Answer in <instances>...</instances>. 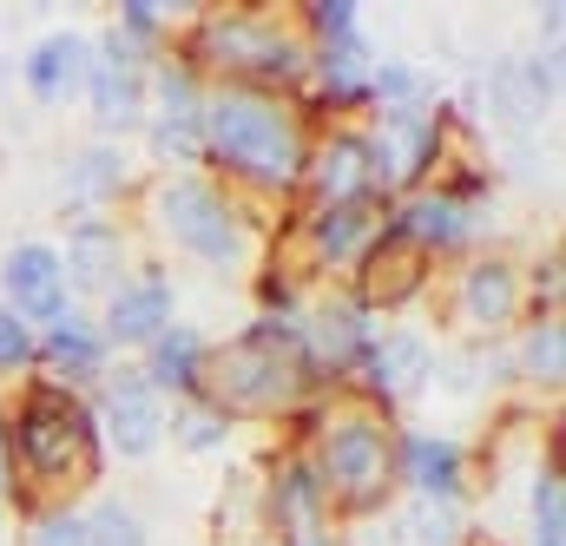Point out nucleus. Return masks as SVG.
Segmentation results:
<instances>
[{"mask_svg": "<svg viewBox=\"0 0 566 546\" xmlns=\"http://www.w3.org/2000/svg\"><path fill=\"white\" fill-rule=\"evenodd\" d=\"M86 527H93V546H145V521L133 501H99Z\"/></svg>", "mask_w": 566, "mask_h": 546, "instance_id": "nucleus-32", "label": "nucleus"}, {"mask_svg": "<svg viewBox=\"0 0 566 546\" xmlns=\"http://www.w3.org/2000/svg\"><path fill=\"white\" fill-rule=\"evenodd\" d=\"M507 363H514V376H527V382H541V389H560V376H566L560 309H541V316L521 329V349H514Z\"/></svg>", "mask_w": 566, "mask_h": 546, "instance_id": "nucleus-28", "label": "nucleus"}, {"mask_svg": "<svg viewBox=\"0 0 566 546\" xmlns=\"http://www.w3.org/2000/svg\"><path fill=\"white\" fill-rule=\"evenodd\" d=\"M303 363H296V323H251L238 343H224L205 369V402L224 414H277L303 402Z\"/></svg>", "mask_w": 566, "mask_h": 546, "instance_id": "nucleus-4", "label": "nucleus"}, {"mask_svg": "<svg viewBox=\"0 0 566 546\" xmlns=\"http://www.w3.org/2000/svg\"><path fill=\"white\" fill-rule=\"evenodd\" d=\"M205 369H211V343L191 323H171L151 349H145V382L171 402H205Z\"/></svg>", "mask_w": 566, "mask_h": 546, "instance_id": "nucleus-23", "label": "nucleus"}, {"mask_svg": "<svg viewBox=\"0 0 566 546\" xmlns=\"http://www.w3.org/2000/svg\"><path fill=\"white\" fill-rule=\"evenodd\" d=\"M191 73H224V86H258V93H277L296 86L310 73V53L303 40L271 20V13H251V7H231V13H198V27L185 33V53H178Z\"/></svg>", "mask_w": 566, "mask_h": 546, "instance_id": "nucleus-3", "label": "nucleus"}, {"mask_svg": "<svg viewBox=\"0 0 566 546\" xmlns=\"http://www.w3.org/2000/svg\"><path fill=\"white\" fill-rule=\"evenodd\" d=\"M7 454H13V487H7L13 507L40 521L46 494H73V487H86L99 474L106 441H99L93 409L73 389L27 382L13 414H7Z\"/></svg>", "mask_w": 566, "mask_h": 546, "instance_id": "nucleus-1", "label": "nucleus"}, {"mask_svg": "<svg viewBox=\"0 0 566 546\" xmlns=\"http://www.w3.org/2000/svg\"><path fill=\"white\" fill-rule=\"evenodd\" d=\"M290 546H343L336 534H310V540H290Z\"/></svg>", "mask_w": 566, "mask_h": 546, "instance_id": "nucleus-36", "label": "nucleus"}, {"mask_svg": "<svg viewBox=\"0 0 566 546\" xmlns=\"http://www.w3.org/2000/svg\"><path fill=\"white\" fill-rule=\"evenodd\" d=\"M80 93L93 99V126H99V133H133L145 119L151 66H145L119 33H106V40L86 53V86H80Z\"/></svg>", "mask_w": 566, "mask_h": 546, "instance_id": "nucleus-12", "label": "nucleus"}, {"mask_svg": "<svg viewBox=\"0 0 566 546\" xmlns=\"http://www.w3.org/2000/svg\"><path fill=\"white\" fill-rule=\"evenodd\" d=\"M534 546H566V474H560V441L534 474Z\"/></svg>", "mask_w": 566, "mask_h": 546, "instance_id": "nucleus-30", "label": "nucleus"}, {"mask_svg": "<svg viewBox=\"0 0 566 546\" xmlns=\"http://www.w3.org/2000/svg\"><path fill=\"white\" fill-rule=\"evenodd\" d=\"M151 158L165 165H191L205 158V80L185 60H158L151 66Z\"/></svg>", "mask_w": 566, "mask_h": 546, "instance_id": "nucleus-9", "label": "nucleus"}, {"mask_svg": "<svg viewBox=\"0 0 566 546\" xmlns=\"http://www.w3.org/2000/svg\"><path fill=\"white\" fill-rule=\"evenodd\" d=\"M13 487V454H7V414H0V494Z\"/></svg>", "mask_w": 566, "mask_h": 546, "instance_id": "nucleus-35", "label": "nucleus"}, {"mask_svg": "<svg viewBox=\"0 0 566 546\" xmlns=\"http://www.w3.org/2000/svg\"><path fill=\"white\" fill-rule=\"evenodd\" d=\"M86 53H93V40H80V33H46V40L27 46V60H20L27 93H33L40 106H66V99L86 86Z\"/></svg>", "mask_w": 566, "mask_h": 546, "instance_id": "nucleus-25", "label": "nucleus"}, {"mask_svg": "<svg viewBox=\"0 0 566 546\" xmlns=\"http://www.w3.org/2000/svg\"><path fill=\"white\" fill-rule=\"evenodd\" d=\"M376 231H382V204H310L303 211V251L316 271L356 264Z\"/></svg>", "mask_w": 566, "mask_h": 546, "instance_id": "nucleus-19", "label": "nucleus"}, {"mask_svg": "<svg viewBox=\"0 0 566 546\" xmlns=\"http://www.w3.org/2000/svg\"><path fill=\"white\" fill-rule=\"evenodd\" d=\"M310 204H382L376 198V171H369V133L363 126H329L303 151V178Z\"/></svg>", "mask_w": 566, "mask_h": 546, "instance_id": "nucleus-14", "label": "nucleus"}, {"mask_svg": "<svg viewBox=\"0 0 566 546\" xmlns=\"http://www.w3.org/2000/svg\"><path fill=\"white\" fill-rule=\"evenodd\" d=\"M441 126L448 106H422V113H369V171H376V198H402L416 191L428 171L441 165Z\"/></svg>", "mask_w": 566, "mask_h": 546, "instance_id": "nucleus-7", "label": "nucleus"}, {"mask_svg": "<svg viewBox=\"0 0 566 546\" xmlns=\"http://www.w3.org/2000/svg\"><path fill=\"white\" fill-rule=\"evenodd\" d=\"M560 99V46H541L527 60H501L488 73V113L514 133H534Z\"/></svg>", "mask_w": 566, "mask_h": 546, "instance_id": "nucleus-15", "label": "nucleus"}, {"mask_svg": "<svg viewBox=\"0 0 566 546\" xmlns=\"http://www.w3.org/2000/svg\"><path fill=\"white\" fill-rule=\"evenodd\" d=\"M376 323L356 296H323L296 316V363H303V382L310 389H329V382H356V363L369 349Z\"/></svg>", "mask_w": 566, "mask_h": 546, "instance_id": "nucleus-8", "label": "nucleus"}, {"mask_svg": "<svg viewBox=\"0 0 566 546\" xmlns=\"http://www.w3.org/2000/svg\"><path fill=\"white\" fill-rule=\"evenodd\" d=\"M428 276H434V258L382 218V231H376L369 251L356 258V290H349V296H356L369 316H376V309H409L428 290Z\"/></svg>", "mask_w": 566, "mask_h": 546, "instance_id": "nucleus-10", "label": "nucleus"}, {"mask_svg": "<svg viewBox=\"0 0 566 546\" xmlns=\"http://www.w3.org/2000/svg\"><path fill=\"white\" fill-rule=\"evenodd\" d=\"M428 376H434V349H428L422 329H376L363 363H356V382L382 402V409H402L409 396H422Z\"/></svg>", "mask_w": 566, "mask_h": 546, "instance_id": "nucleus-16", "label": "nucleus"}, {"mask_svg": "<svg viewBox=\"0 0 566 546\" xmlns=\"http://www.w3.org/2000/svg\"><path fill=\"white\" fill-rule=\"evenodd\" d=\"M33 363L46 369L40 382H53V389H86V382H99L106 376V363H113V349H106V336L86 323V316H66V323H53V329H40V349H33Z\"/></svg>", "mask_w": 566, "mask_h": 546, "instance_id": "nucleus-20", "label": "nucleus"}, {"mask_svg": "<svg viewBox=\"0 0 566 546\" xmlns=\"http://www.w3.org/2000/svg\"><path fill=\"white\" fill-rule=\"evenodd\" d=\"M33 349H40V336L13 316V309H0V376H20V369H33Z\"/></svg>", "mask_w": 566, "mask_h": 546, "instance_id": "nucleus-34", "label": "nucleus"}, {"mask_svg": "<svg viewBox=\"0 0 566 546\" xmlns=\"http://www.w3.org/2000/svg\"><path fill=\"white\" fill-rule=\"evenodd\" d=\"M396 481H409L416 501H461L468 448L448 441V434H402L396 441Z\"/></svg>", "mask_w": 566, "mask_h": 546, "instance_id": "nucleus-22", "label": "nucleus"}, {"mask_svg": "<svg viewBox=\"0 0 566 546\" xmlns=\"http://www.w3.org/2000/svg\"><path fill=\"white\" fill-rule=\"evenodd\" d=\"M454 309L468 329H507L521 316V271L507 258H474L454 283Z\"/></svg>", "mask_w": 566, "mask_h": 546, "instance_id": "nucleus-24", "label": "nucleus"}, {"mask_svg": "<svg viewBox=\"0 0 566 546\" xmlns=\"http://www.w3.org/2000/svg\"><path fill=\"white\" fill-rule=\"evenodd\" d=\"M258 494H264V527L283 540H310V534H329V501H323V481L310 468V454H283L271 474H258Z\"/></svg>", "mask_w": 566, "mask_h": 546, "instance_id": "nucleus-18", "label": "nucleus"}, {"mask_svg": "<svg viewBox=\"0 0 566 546\" xmlns=\"http://www.w3.org/2000/svg\"><path fill=\"white\" fill-rule=\"evenodd\" d=\"M396 540L402 546H468V521H461L454 501H416L396 521Z\"/></svg>", "mask_w": 566, "mask_h": 546, "instance_id": "nucleus-29", "label": "nucleus"}, {"mask_svg": "<svg viewBox=\"0 0 566 546\" xmlns=\"http://www.w3.org/2000/svg\"><path fill=\"white\" fill-rule=\"evenodd\" d=\"M171 434H178V448H185V454H211V448H224L231 414L211 409V402H185V409L171 414Z\"/></svg>", "mask_w": 566, "mask_h": 546, "instance_id": "nucleus-31", "label": "nucleus"}, {"mask_svg": "<svg viewBox=\"0 0 566 546\" xmlns=\"http://www.w3.org/2000/svg\"><path fill=\"white\" fill-rule=\"evenodd\" d=\"M151 224H158L185 258H198L205 271H238V264L251 258L244 204H238L224 185L198 178V171H178V178H165V185L151 191Z\"/></svg>", "mask_w": 566, "mask_h": 546, "instance_id": "nucleus-5", "label": "nucleus"}, {"mask_svg": "<svg viewBox=\"0 0 566 546\" xmlns=\"http://www.w3.org/2000/svg\"><path fill=\"white\" fill-rule=\"evenodd\" d=\"M303 119L296 106L258 86H218L205 93V158L258 191H290L303 178Z\"/></svg>", "mask_w": 566, "mask_h": 546, "instance_id": "nucleus-2", "label": "nucleus"}, {"mask_svg": "<svg viewBox=\"0 0 566 546\" xmlns=\"http://www.w3.org/2000/svg\"><path fill=\"white\" fill-rule=\"evenodd\" d=\"M316 481H323V501L349 521H369L389 487H396V434L376 421V414H343V421H323L316 428V454H310Z\"/></svg>", "mask_w": 566, "mask_h": 546, "instance_id": "nucleus-6", "label": "nucleus"}, {"mask_svg": "<svg viewBox=\"0 0 566 546\" xmlns=\"http://www.w3.org/2000/svg\"><path fill=\"white\" fill-rule=\"evenodd\" d=\"M119 264H126V238H119L113 218H80L66 231V251H60L66 290H113L119 283Z\"/></svg>", "mask_w": 566, "mask_h": 546, "instance_id": "nucleus-26", "label": "nucleus"}, {"mask_svg": "<svg viewBox=\"0 0 566 546\" xmlns=\"http://www.w3.org/2000/svg\"><path fill=\"white\" fill-rule=\"evenodd\" d=\"M27 546H93V527H86L80 507H46V514L33 521V540Z\"/></svg>", "mask_w": 566, "mask_h": 546, "instance_id": "nucleus-33", "label": "nucleus"}, {"mask_svg": "<svg viewBox=\"0 0 566 546\" xmlns=\"http://www.w3.org/2000/svg\"><path fill=\"white\" fill-rule=\"evenodd\" d=\"M389 224H396L402 238H416L428 258H454V251H468V244H474V231H481V211L454 204L448 191H409V198L389 211Z\"/></svg>", "mask_w": 566, "mask_h": 546, "instance_id": "nucleus-21", "label": "nucleus"}, {"mask_svg": "<svg viewBox=\"0 0 566 546\" xmlns=\"http://www.w3.org/2000/svg\"><path fill=\"white\" fill-rule=\"evenodd\" d=\"M66 198H73V211L80 218H93L99 204H113L126 185H133V165H126V151L119 145H86V151H73L66 158Z\"/></svg>", "mask_w": 566, "mask_h": 546, "instance_id": "nucleus-27", "label": "nucleus"}, {"mask_svg": "<svg viewBox=\"0 0 566 546\" xmlns=\"http://www.w3.org/2000/svg\"><path fill=\"white\" fill-rule=\"evenodd\" d=\"M0 296H7L0 309H13L27 329H53V323L80 316L53 244H13V251L0 258Z\"/></svg>", "mask_w": 566, "mask_h": 546, "instance_id": "nucleus-13", "label": "nucleus"}, {"mask_svg": "<svg viewBox=\"0 0 566 546\" xmlns=\"http://www.w3.org/2000/svg\"><path fill=\"white\" fill-rule=\"evenodd\" d=\"M171 309H178V290H171L165 271L119 276V283L106 290V323H99V336H106V349H113V343H119V349H151V343L171 329Z\"/></svg>", "mask_w": 566, "mask_h": 546, "instance_id": "nucleus-17", "label": "nucleus"}, {"mask_svg": "<svg viewBox=\"0 0 566 546\" xmlns=\"http://www.w3.org/2000/svg\"><path fill=\"white\" fill-rule=\"evenodd\" d=\"M93 421H99V441L106 448H119L126 461H145L158 441H165V396L145 382L139 369H106L99 376V409H93Z\"/></svg>", "mask_w": 566, "mask_h": 546, "instance_id": "nucleus-11", "label": "nucleus"}]
</instances>
